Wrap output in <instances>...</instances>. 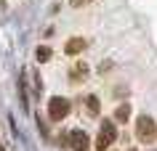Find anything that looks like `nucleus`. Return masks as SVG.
Masks as SVG:
<instances>
[{"mask_svg":"<svg viewBox=\"0 0 157 151\" xmlns=\"http://www.w3.org/2000/svg\"><path fill=\"white\" fill-rule=\"evenodd\" d=\"M136 138L144 143H152L157 138V127H155V119L147 117V114H141L139 119H136Z\"/></svg>","mask_w":157,"mask_h":151,"instance_id":"nucleus-1","label":"nucleus"},{"mask_svg":"<svg viewBox=\"0 0 157 151\" xmlns=\"http://www.w3.org/2000/svg\"><path fill=\"white\" fill-rule=\"evenodd\" d=\"M117 133H115V125L109 122V119H101V130L96 135V151H107L112 143H115Z\"/></svg>","mask_w":157,"mask_h":151,"instance_id":"nucleus-2","label":"nucleus"},{"mask_svg":"<svg viewBox=\"0 0 157 151\" xmlns=\"http://www.w3.org/2000/svg\"><path fill=\"white\" fill-rule=\"evenodd\" d=\"M67 114H69V101H67V98L56 95V98L48 101V117L53 119V122H61Z\"/></svg>","mask_w":157,"mask_h":151,"instance_id":"nucleus-3","label":"nucleus"},{"mask_svg":"<svg viewBox=\"0 0 157 151\" xmlns=\"http://www.w3.org/2000/svg\"><path fill=\"white\" fill-rule=\"evenodd\" d=\"M69 146L75 151H88V133H83V130H69Z\"/></svg>","mask_w":157,"mask_h":151,"instance_id":"nucleus-4","label":"nucleus"},{"mask_svg":"<svg viewBox=\"0 0 157 151\" xmlns=\"http://www.w3.org/2000/svg\"><path fill=\"white\" fill-rule=\"evenodd\" d=\"M88 64H83V61H80V64H75V67H69V80H72V82H83L85 77H88Z\"/></svg>","mask_w":157,"mask_h":151,"instance_id":"nucleus-5","label":"nucleus"},{"mask_svg":"<svg viewBox=\"0 0 157 151\" xmlns=\"http://www.w3.org/2000/svg\"><path fill=\"white\" fill-rule=\"evenodd\" d=\"M85 48H88V42H85L83 37H72V40H67V45H64V50L69 56H77V53H83Z\"/></svg>","mask_w":157,"mask_h":151,"instance_id":"nucleus-6","label":"nucleus"},{"mask_svg":"<svg viewBox=\"0 0 157 151\" xmlns=\"http://www.w3.org/2000/svg\"><path fill=\"white\" fill-rule=\"evenodd\" d=\"M85 106H88V114H91V117H99V98H96V95H88V98H85Z\"/></svg>","mask_w":157,"mask_h":151,"instance_id":"nucleus-7","label":"nucleus"},{"mask_svg":"<svg viewBox=\"0 0 157 151\" xmlns=\"http://www.w3.org/2000/svg\"><path fill=\"white\" fill-rule=\"evenodd\" d=\"M35 56H37V61H40V64H45V61H51V56H53V50H51L48 45H40Z\"/></svg>","mask_w":157,"mask_h":151,"instance_id":"nucleus-8","label":"nucleus"},{"mask_svg":"<svg viewBox=\"0 0 157 151\" xmlns=\"http://www.w3.org/2000/svg\"><path fill=\"white\" fill-rule=\"evenodd\" d=\"M128 117H131V106H128V103H123V106H117V109H115V119H117V122H125Z\"/></svg>","mask_w":157,"mask_h":151,"instance_id":"nucleus-9","label":"nucleus"},{"mask_svg":"<svg viewBox=\"0 0 157 151\" xmlns=\"http://www.w3.org/2000/svg\"><path fill=\"white\" fill-rule=\"evenodd\" d=\"M85 3H91V0H72V5H77V8H80V5H85Z\"/></svg>","mask_w":157,"mask_h":151,"instance_id":"nucleus-10","label":"nucleus"}]
</instances>
